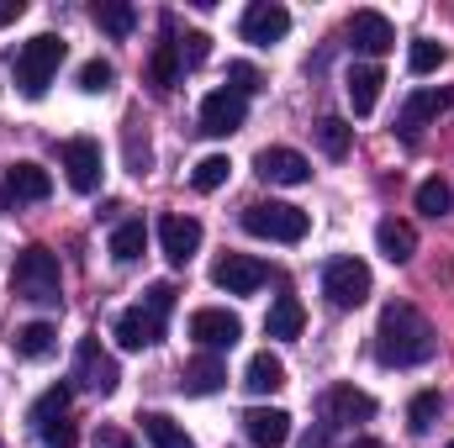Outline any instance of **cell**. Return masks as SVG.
<instances>
[{"label": "cell", "instance_id": "obj_4", "mask_svg": "<svg viewBox=\"0 0 454 448\" xmlns=\"http://www.w3.org/2000/svg\"><path fill=\"white\" fill-rule=\"evenodd\" d=\"M64 53H69V42H64L59 32H37L32 42H21V53H16V85H21L27 101L48 96V85H53Z\"/></svg>", "mask_w": 454, "mask_h": 448}, {"label": "cell", "instance_id": "obj_8", "mask_svg": "<svg viewBox=\"0 0 454 448\" xmlns=\"http://www.w3.org/2000/svg\"><path fill=\"white\" fill-rule=\"evenodd\" d=\"M59 158H64V174H69V185L80 190V196H96L101 190V143L96 137H69L64 148H59Z\"/></svg>", "mask_w": 454, "mask_h": 448}, {"label": "cell", "instance_id": "obj_20", "mask_svg": "<svg viewBox=\"0 0 454 448\" xmlns=\"http://www.w3.org/2000/svg\"><path fill=\"white\" fill-rule=\"evenodd\" d=\"M380 85H386L380 64H354V69H348L343 90H348V106H354V116H370V112H375V101H380Z\"/></svg>", "mask_w": 454, "mask_h": 448}, {"label": "cell", "instance_id": "obj_24", "mask_svg": "<svg viewBox=\"0 0 454 448\" xmlns=\"http://www.w3.org/2000/svg\"><path fill=\"white\" fill-rule=\"evenodd\" d=\"M180 48L175 42H159L153 48V64H148V85H153V96H169L175 85H180Z\"/></svg>", "mask_w": 454, "mask_h": 448}, {"label": "cell", "instance_id": "obj_30", "mask_svg": "<svg viewBox=\"0 0 454 448\" xmlns=\"http://www.w3.org/2000/svg\"><path fill=\"white\" fill-rule=\"evenodd\" d=\"M90 16H96V27L112 32V37H132V27H137V11H132L127 0H101Z\"/></svg>", "mask_w": 454, "mask_h": 448}, {"label": "cell", "instance_id": "obj_11", "mask_svg": "<svg viewBox=\"0 0 454 448\" xmlns=\"http://www.w3.org/2000/svg\"><path fill=\"white\" fill-rule=\"evenodd\" d=\"M191 337H196L207 353H217V348H232V343L243 337V322H238L227 306H201V312H191Z\"/></svg>", "mask_w": 454, "mask_h": 448}, {"label": "cell", "instance_id": "obj_41", "mask_svg": "<svg viewBox=\"0 0 454 448\" xmlns=\"http://www.w3.org/2000/svg\"><path fill=\"white\" fill-rule=\"evenodd\" d=\"M96 448H137V444H132L121 428H101V433H96Z\"/></svg>", "mask_w": 454, "mask_h": 448}, {"label": "cell", "instance_id": "obj_9", "mask_svg": "<svg viewBox=\"0 0 454 448\" xmlns=\"http://www.w3.org/2000/svg\"><path fill=\"white\" fill-rule=\"evenodd\" d=\"M243 121H248V96H238L232 85H227V90H212V96L201 101V132H207V137H232Z\"/></svg>", "mask_w": 454, "mask_h": 448}, {"label": "cell", "instance_id": "obj_10", "mask_svg": "<svg viewBox=\"0 0 454 448\" xmlns=\"http://www.w3.org/2000/svg\"><path fill=\"white\" fill-rule=\"evenodd\" d=\"M264 280H270V269H264L259 259H248V253H223V259L212 264V285L227 290V296H254Z\"/></svg>", "mask_w": 454, "mask_h": 448}, {"label": "cell", "instance_id": "obj_21", "mask_svg": "<svg viewBox=\"0 0 454 448\" xmlns=\"http://www.w3.org/2000/svg\"><path fill=\"white\" fill-rule=\"evenodd\" d=\"M375 248H380L391 264H407V259L418 253V232H412V222H396V217H386V222L375 227Z\"/></svg>", "mask_w": 454, "mask_h": 448}, {"label": "cell", "instance_id": "obj_18", "mask_svg": "<svg viewBox=\"0 0 454 448\" xmlns=\"http://www.w3.org/2000/svg\"><path fill=\"white\" fill-rule=\"evenodd\" d=\"M450 90H418V96H407V106H402V116H396V127H402V137H418L434 116L450 112Z\"/></svg>", "mask_w": 454, "mask_h": 448}, {"label": "cell", "instance_id": "obj_22", "mask_svg": "<svg viewBox=\"0 0 454 448\" xmlns=\"http://www.w3.org/2000/svg\"><path fill=\"white\" fill-rule=\"evenodd\" d=\"M243 385H248L254 396H275V390L286 385V364H280V359L264 348V353H254V359H248V369H243Z\"/></svg>", "mask_w": 454, "mask_h": 448}, {"label": "cell", "instance_id": "obj_5", "mask_svg": "<svg viewBox=\"0 0 454 448\" xmlns=\"http://www.w3.org/2000/svg\"><path fill=\"white\" fill-rule=\"evenodd\" d=\"M243 227H248L254 237H270V243H301L307 227H312V217H307L301 206H291V201H254V206L243 212Z\"/></svg>", "mask_w": 454, "mask_h": 448}, {"label": "cell", "instance_id": "obj_37", "mask_svg": "<svg viewBox=\"0 0 454 448\" xmlns=\"http://www.w3.org/2000/svg\"><path fill=\"white\" fill-rule=\"evenodd\" d=\"M148 164H153V148H148V137L137 132V121H127V169H132V174H148Z\"/></svg>", "mask_w": 454, "mask_h": 448}, {"label": "cell", "instance_id": "obj_44", "mask_svg": "<svg viewBox=\"0 0 454 448\" xmlns=\"http://www.w3.org/2000/svg\"><path fill=\"white\" fill-rule=\"evenodd\" d=\"M0 448H5V444H0Z\"/></svg>", "mask_w": 454, "mask_h": 448}, {"label": "cell", "instance_id": "obj_45", "mask_svg": "<svg viewBox=\"0 0 454 448\" xmlns=\"http://www.w3.org/2000/svg\"><path fill=\"white\" fill-rule=\"evenodd\" d=\"M450 448H454V444H450Z\"/></svg>", "mask_w": 454, "mask_h": 448}, {"label": "cell", "instance_id": "obj_2", "mask_svg": "<svg viewBox=\"0 0 454 448\" xmlns=\"http://www.w3.org/2000/svg\"><path fill=\"white\" fill-rule=\"evenodd\" d=\"M175 285L169 280H159V285H148V296L132 306V312H121L116 317V343L121 348H148V343H159L164 337V322H169V312H175Z\"/></svg>", "mask_w": 454, "mask_h": 448}, {"label": "cell", "instance_id": "obj_32", "mask_svg": "<svg viewBox=\"0 0 454 448\" xmlns=\"http://www.w3.org/2000/svg\"><path fill=\"white\" fill-rule=\"evenodd\" d=\"M450 206H454V190L444 180H423V185H418V212H423V217L439 222V217H450Z\"/></svg>", "mask_w": 454, "mask_h": 448}, {"label": "cell", "instance_id": "obj_43", "mask_svg": "<svg viewBox=\"0 0 454 448\" xmlns=\"http://www.w3.org/2000/svg\"><path fill=\"white\" fill-rule=\"evenodd\" d=\"M348 448H386L380 438H359V444H348Z\"/></svg>", "mask_w": 454, "mask_h": 448}, {"label": "cell", "instance_id": "obj_34", "mask_svg": "<svg viewBox=\"0 0 454 448\" xmlns=\"http://www.w3.org/2000/svg\"><path fill=\"white\" fill-rule=\"evenodd\" d=\"M439 412H444L439 390H418V396H412V406H407V428H412V433H428V428L439 422Z\"/></svg>", "mask_w": 454, "mask_h": 448}, {"label": "cell", "instance_id": "obj_26", "mask_svg": "<svg viewBox=\"0 0 454 448\" xmlns=\"http://www.w3.org/2000/svg\"><path fill=\"white\" fill-rule=\"evenodd\" d=\"M143 438H148L153 448H196L191 433H185L175 417H164V412H148V417H143Z\"/></svg>", "mask_w": 454, "mask_h": 448}, {"label": "cell", "instance_id": "obj_7", "mask_svg": "<svg viewBox=\"0 0 454 448\" xmlns=\"http://www.w3.org/2000/svg\"><path fill=\"white\" fill-rule=\"evenodd\" d=\"M74 385H85L96 396H112L121 385V369H116L112 353L101 348V337H80V348H74Z\"/></svg>", "mask_w": 454, "mask_h": 448}, {"label": "cell", "instance_id": "obj_15", "mask_svg": "<svg viewBox=\"0 0 454 448\" xmlns=\"http://www.w3.org/2000/svg\"><path fill=\"white\" fill-rule=\"evenodd\" d=\"M159 248H164L169 264H191L196 248H201V222L196 217H180V212L159 217Z\"/></svg>", "mask_w": 454, "mask_h": 448}, {"label": "cell", "instance_id": "obj_14", "mask_svg": "<svg viewBox=\"0 0 454 448\" xmlns=\"http://www.w3.org/2000/svg\"><path fill=\"white\" fill-rule=\"evenodd\" d=\"M254 174H259L264 185H307V180H312V164H307L296 148H264V153L254 158Z\"/></svg>", "mask_w": 454, "mask_h": 448}, {"label": "cell", "instance_id": "obj_3", "mask_svg": "<svg viewBox=\"0 0 454 448\" xmlns=\"http://www.w3.org/2000/svg\"><path fill=\"white\" fill-rule=\"evenodd\" d=\"M11 290L21 301H37V306H59L64 301V274H59V253L32 243L16 253V269H11Z\"/></svg>", "mask_w": 454, "mask_h": 448}, {"label": "cell", "instance_id": "obj_28", "mask_svg": "<svg viewBox=\"0 0 454 448\" xmlns=\"http://www.w3.org/2000/svg\"><path fill=\"white\" fill-rule=\"evenodd\" d=\"M143 248H148V227L137 222V217H132V222H121L112 232V259H116V264H137V259H143Z\"/></svg>", "mask_w": 454, "mask_h": 448}, {"label": "cell", "instance_id": "obj_42", "mask_svg": "<svg viewBox=\"0 0 454 448\" xmlns=\"http://www.w3.org/2000/svg\"><path fill=\"white\" fill-rule=\"evenodd\" d=\"M21 11H27V5H21V0H0V27H11V21H16V16H21Z\"/></svg>", "mask_w": 454, "mask_h": 448}, {"label": "cell", "instance_id": "obj_35", "mask_svg": "<svg viewBox=\"0 0 454 448\" xmlns=\"http://www.w3.org/2000/svg\"><path fill=\"white\" fill-rule=\"evenodd\" d=\"M444 58H450V53H444V42H434V37H418V42L407 48V69H412V74H434Z\"/></svg>", "mask_w": 454, "mask_h": 448}, {"label": "cell", "instance_id": "obj_36", "mask_svg": "<svg viewBox=\"0 0 454 448\" xmlns=\"http://www.w3.org/2000/svg\"><path fill=\"white\" fill-rule=\"evenodd\" d=\"M116 69L106 64V58H90V64H80V90L85 96H101V90H112Z\"/></svg>", "mask_w": 454, "mask_h": 448}, {"label": "cell", "instance_id": "obj_33", "mask_svg": "<svg viewBox=\"0 0 454 448\" xmlns=\"http://www.w3.org/2000/svg\"><path fill=\"white\" fill-rule=\"evenodd\" d=\"M227 174H232V164H227L223 153H212V158H201L196 169H191V185L201 190V196H212V190H223Z\"/></svg>", "mask_w": 454, "mask_h": 448}, {"label": "cell", "instance_id": "obj_31", "mask_svg": "<svg viewBox=\"0 0 454 448\" xmlns=\"http://www.w3.org/2000/svg\"><path fill=\"white\" fill-rule=\"evenodd\" d=\"M317 143H323V153H328V158H348L354 127H348L343 116H323V121H317Z\"/></svg>", "mask_w": 454, "mask_h": 448}, {"label": "cell", "instance_id": "obj_13", "mask_svg": "<svg viewBox=\"0 0 454 448\" xmlns=\"http://www.w3.org/2000/svg\"><path fill=\"white\" fill-rule=\"evenodd\" d=\"M370 417H375V396H364L354 385L323 390V428H348V422H370Z\"/></svg>", "mask_w": 454, "mask_h": 448}, {"label": "cell", "instance_id": "obj_27", "mask_svg": "<svg viewBox=\"0 0 454 448\" xmlns=\"http://www.w3.org/2000/svg\"><path fill=\"white\" fill-rule=\"evenodd\" d=\"M53 343H59L53 322H27L21 333L11 337V348H16L21 359H48V353H53Z\"/></svg>", "mask_w": 454, "mask_h": 448}, {"label": "cell", "instance_id": "obj_19", "mask_svg": "<svg viewBox=\"0 0 454 448\" xmlns=\"http://www.w3.org/2000/svg\"><path fill=\"white\" fill-rule=\"evenodd\" d=\"M5 196H11V201H48V196H53V174H48L43 164H27V158H21V164L5 169Z\"/></svg>", "mask_w": 454, "mask_h": 448}, {"label": "cell", "instance_id": "obj_17", "mask_svg": "<svg viewBox=\"0 0 454 448\" xmlns=\"http://www.w3.org/2000/svg\"><path fill=\"white\" fill-rule=\"evenodd\" d=\"M243 433H248V444H259V448H286V438H291V412L254 406V412H243Z\"/></svg>", "mask_w": 454, "mask_h": 448}, {"label": "cell", "instance_id": "obj_39", "mask_svg": "<svg viewBox=\"0 0 454 448\" xmlns=\"http://www.w3.org/2000/svg\"><path fill=\"white\" fill-rule=\"evenodd\" d=\"M227 80H232V90H238V96H248V90H259V85H264L254 64H227Z\"/></svg>", "mask_w": 454, "mask_h": 448}, {"label": "cell", "instance_id": "obj_23", "mask_svg": "<svg viewBox=\"0 0 454 448\" xmlns=\"http://www.w3.org/2000/svg\"><path fill=\"white\" fill-rule=\"evenodd\" d=\"M223 385H227V364L217 353H201V359L185 364V390H191V396H212V390H223Z\"/></svg>", "mask_w": 454, "mask_h": 448}, {"label": "cell", "instance_id": "obj_12", "mask_svg": "<svg viewBox=\"0 0 454 448\" xmlns=\"http://www.w3.org/2000/svg\"><path fill=\"white\" fill-rule=\"evenodd\" d=\"M286 32H291V11H286L280 0H259V5L243 11V42L270 48V42H280Z\"/></svg>", "mask_w": 454, "mask_h": 448}, {"label": "cell", "instance_id": "obj_6", "mask_svg": "<svg viewBox=\"0 0 454 448\" xmlns=\"http://www.w3.org/2000/svg\"><path fill=\"white\" fill-rule=\"evenodd\" d=\"M370 264L364 259H328V269H323V296H328V306H339V312H354V306H364L370 301Z\"/></svg>", "mask_w": 454, "mask_h": 448}, {"label": "cell", "instance_id": "obj_38", "mask_svg": "<svg viewBox=\"0 0 454 448\" xmlns=\"http://www.w3.org/2000/svg\"><path fill=\"white\" fill-rule=\"evenodd\" d=\"M175 48H180V64H191V69H196V64H207L212 37H207V32H191V37H185V42H175Z\"/></svg>", "mask_w": 454, "mask_h": 448}, {"label": "cell", "instance_id": "obj_1", "mask_svg": "<svg viewBox=\"0 0 454 448\" xmlns=\"http://www.w3.org/2000/svg\"><path fill=\"white\" fill-rule=\"evenodd\" d=\"M434 348H439V343H434V328H428V317H423L418 306L391 301V306L380 312V328H375V359H380L386 369L428 364Z\"/></svg>", "mask_w": 454, "mask_h": 448}, {"label": "cell", "instance_id": "obj_16", "mask_svg": "<svg viewBox=\"0 0 454 448\" xmlns=\"http://www.w3.org/2000/svg\"><path fill=\"white\" fill-rule=\"evenodd\" d=\"M348 42H354L359 53L380 58V53L396 48V27H391L380 11H354V16H348Z\"/></svg>", "mask_w": 454, "mask_h": 448}, {"label": "cell", "instance_id": "obj_29", "mask_svg": "<svg viewBox=\"0 0 454 448\" xmlns=\"http://www.w3.org/2000/svg\"><path fill=\"white\" fill-rule=\"evenodd\" d=\"M69 417V385H53V390H43L37 401H32V428L43 433V428H53V422H64Z\"/></svg>", "mask_w": 454, "mask_h": 448}, {"label": "cell", "instance_id": "obj_40", "mask_svg": "<svg viewBox=\"0 0 454 448\" xmlns=\"http://www.w3.org/2000/svg\"><path fill=\"white\" fill-rule=\"evenodd\" d=\"M43 438H48L53 448H74V438H80V433H74V422L64 417V422H53V428H43Z\"/></svg>", "mask_w": 454, "mask_h": 448}, {"label": "cell", "instance_id": "obj_25", "mask_svg": "<svg viewBox=\"0 0 454 448\" xmlns=\"http://www.w3.org/2000/svg\"><path fill=\"white\" fill-rule=\"evenodd\" d=\"M301 328H307V312H301L296 296H280L270 306V317H264V333L270 337H301Z\"/></svg>", "mask_w": 454, "mask_h": 448}]
</instances>
